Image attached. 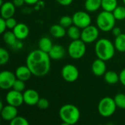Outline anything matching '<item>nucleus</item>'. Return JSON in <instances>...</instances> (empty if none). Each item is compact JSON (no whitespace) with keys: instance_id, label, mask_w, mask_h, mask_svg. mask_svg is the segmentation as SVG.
Masks as SVG:
<instances>
[{"instance_id":"1","label":"nucleus","mask_w":125,"mask_h":125,"mask_svg":"<svg viewBox=\"0 0 125 125\" xmlns=\"http://www.w3.org/2000/svg\"><path fill=\"white\" fill-rule=\"evenodd\" d=\"M26 64L32 75L42 77L46 75L51 70V57L48 53L40 49L34 50L28 54Z\"/></svg>"},{"instance_id":"2","label":"nucleus","mask_w":125,"mask_h":125,"mask_svg":"<svg viewBox=\"0 0 125 125\" xmlns=\"http://www.w3.org/2000/svg\"><path fill=\"white\" fill-rule=\"evenodd\" d=\"M94 50L97 58L106 62L114 57L116 48L111 40L101 38L96 42Z\"/></svg>"},{"instance_id":"3","label":"nucleus","mask_w":125,"mask_h":125,"mask_svg":"<svg viewBox=\"0 0 125 125\" xmlns=\"http://www.w3.org/2000/svg\"><path fill=\"white\" fill-rule=\"evenodd\" d=\"M59 117L65 125H75L80 119L81 113L77 106L72 104L62 105L59 111Z\"/></svg>"},{"instance_id":"4","label":"nucleus","mask_w":125,"mask_h":125,"mask_svg":"<svg viewBox=\"0 0 125 125\" xmlns=\"http://www.w3.org/2000/svg\"><path fill=\"white\" fill-rule=\"evenodd\" d=\"M116 21V19L113 12L103 10L97 15L96 23L100 30L107 32L111 31L114 28Z\"/></svg>"},{"instance_id":"5","label":"nucleus","mask_w":125,"mask_h":125,"mask_svg":"<svg viewBox=\"0 0 125 125\" xmlns=\"http://www.w3.org/2000/svg\"><path fill=\"white\" fill-rule=\"evenodd\" d=\"M117 106L114 98L110 97H103L98 104L97 110L100 116L103 117H110L116 111Z\"/></svg>"},{"instance_id":"6","label":"nucleus","mask_w":125,"mask_h":125,"mask_svg":"<svg viewBox=\"0 0 125 125\" xmlns=\"http://www.w3.org/2000/svg\"><path fill=\"white\" fill-rule=\"evenodd\" d=\"M86 44L81 39L73 40L68 46L67 51L70 56L74 59H79L82 58L86 51Z\"/></svg>"},{"instance_id":"7","label":"nucleus","mask_w":125,"mask_h":125,"mask_svg":"<svg viewBox=\"0 0 125 125\" xmlns=\"http://www.w3.org/2000/svg\"><path fill=\"white\" fill-rule=\"evenodd\" d=\"M73 24L80 29H84L88 26L91 25L92 18L90 15L84 11L75 12L73 15Z\"/></svg>"},{"instance_id":"8","label":"nucleus","mask_w":125,"mask_h":125,"mask_svg":"<svg viewBox=\"0 0 125 125\" xmlns=\"http://www.w3.org/2000/svg\"><path fill=\"white\" fill-rule=\"evenodd\" d=\"M99 37V28L94 26L89 25L83 29L81 31V39L85 43H92L97 40Z\"/></svg>"},{"instance_id":"9","label":"nucleus","mask_w":125,"mask_h":125,"mask_svg":"<svg viewBox=\"0 0 125 125\" xmlns=\"http://www.w3.org/2000/svg\"><path fill=\"white\" fill-rule=\"evenodd\" d=\"M62 76L65 81L72 83L78 78L79 71L75 65L68 64L62 67Z\"/></svg>"},{"instance_id":"10","label":"nucleus","mask_w":125,"mask_h":125,"mask_svg":"<svg viewBox=\"0 0 125 125\" xmlns=\"http://www.w3.org/2000/svg\"><path fill=\"white\" fill-rule=\"evenodd\" d=\"M17 79L15 74L9 70H4L0 73V88L1 89H10Z\"/></svg>"},{"instance_id":"11","label":"nucleus","mask_w":125,"mask_h":125,"mask_svg":"<svg viewBox=\"0 0 125 125\" xmlns=\"http://www.w3.org/2000/svg\"><path fill=\"white\" fill-rule=\"evenodd\" d=\"M6 101L7 104L13 105L15 107L21 106L23 103V95L22 92H18L16 90H11L9 91L6 95Z\"/></svg>"},{"instance_id":"12","label":"nucleus","mask_w":125,"mask_h":125,"mask_svg":"<svg viewBox=\"0 0 125 125\" xmlns=\"http://www.w3.org/2000/svg\"><path fill=\"white\" fill-rule=\"evenodd\" d=\"M23 95L24 103L30 106L37 105L40 100V95L38 92L34 89H27L23 92Z\"/></svg>"},{"instance_id":"13","label":"nucleus","mask_w":125,"mask_h":125,"mask_svg":"<svg viewBox=\"0 0 125 125\" xmlns=\"http://www.w3.org/2000/svg\"><path fill=\"white\" fill-rule=\"evenodd\" d=\"M1 118L7 122L12 121L15 117L18 116V109L17 107H15L11 105H5L1 110Z\"/></svg>"},{"instance_id":"14","label":"nucleus","mask_w":125,"mask_h":125,"mask_svg":"<svg viewBox=\"0 0 125 125\" xmlns=\"http://www.w3.org/2000/svg\"><path fill=\"white\" fill-rule=\"evenodd\" d=\"M12 30L18 40H25L29 34V29L28 26L23 23H18Z\"/></svg>"},{"instance_id":"15","label":"nucleus","mask_w":125,"mask_h":125,"mask_svg":"<svg viewBox=\"0 0 125 125\" xmlns=\"http://www.w3.org/2000/svg\"><path fill=\"white\" fill-rule=\"evenodd\" d=\"M106 64L105 61L97 58L94 60L92 64V71L96 76L104 75L106 73Z\"/></svg>"},{"instance_id":"16","label":"nucleus","mask_w":125,"mask_h":125,"mask_svg":"<svg viewBox=\"0 0 125 125\" xmlns=\"http://www.w3.org/2000/svg\"><path fill=\"white\" fill-rule=\"evenodd\" d=\"M15 12V6L11 1L4 2L1 5V18L7 19L14 15Z\"/></svg>"},{"instance_id":"17","label":"nucleus","mask_w":125,"mask_h":125,"mask_svg":"<svg viewBox=\"0 0 125 125\" xmlns=\"http://www.w3.org/2000/svg\"><path fill=\"white\" fill-rule=\"evenodd\" d=\"M65 49L62 45H53L48 54L51 59L53 60L62 59L65 56Z\"/></svg>"},{"instance_id":"18","label":"nucleus","mask_w":125,"mask_h":125,"mask_svg":"<svg viewBox=\"0 0 125 125\" xmlns=\"http://www.w3.org/2000/svg\"><path fill=\"white\" fill-rule=\"evenodd\" d=\"M15 76L18 79L22 80L23 81H28L30 78L31 75H32L31 70L26 65V66H20L15 70Z\"/></svg>"},{"instance_id":"19","label":"nucleus","mask_w":125,"mask_h":125,"mask_svg":"<svg viewBox=\"0 0 125 125\" xmlns=\"http://www.w3.org/2000/svg\"><path fill=\"white\" fill-rule=\"evenodd\" d=\"M49 31L51 34L56 38H62L66 34L65 28L60 24H54L51 26Z\"/></svg>"},{"instance_id":"20","label":"nucleus","mask_w":125,"mask_h":125,"mask_svg":"<svg viewBox=\"0 0 125 125\" xmlns=\"http://www.w3.org/2000/svg\"><path fill=\"white\" fill-rule=\"evenodd\" d=\"M38 46H39V49L48 53L51 49L52 48V47L53 46V45L50 38L44 37L39 40Z\"/></svg>"},{"instance_id":"21","label":"nucleus","mask_w":125,"mask_h":125,"mask_svg":"<svg viewBox=\"0 0 125 125\" xmlns=\"http://www.w3.org/2000/svg\"><path fill=\"white\" fill-rule=\"evenodd\" d=\"M102 0H86L84 7L88 12H95L101 7Z\"/></svg>"},{"instance_id":"22","label":"nucleus","mask_w":125,"mask_h":125,"mask_svg":"<svg viewBox=\"0 0 125 125\" xmlns=\"http://www.w3.org/2000/svg\"><path fill=\"white\" fill-rule=\"evenodd\" d=\"M104 79L107 83L114 85L119 81V75L115 71H108L104 75Z\"/></svg>"},{"instance_id":"23","label":"nucleus","mask_w":125,"mask_h":125,"mask_svg":"<svg viewBox=\"0 0 125 125\" xmlns=\"http://www.w3.org/2000/svg\"><path fill=\"white\" fill-rule=\"evenodd\" d=\"M118 7V2L117 0H102L101 7L103 9V10L111 12Z\"/></svg>"},{"instance_id":"24","label":"nucleus","mask_w":125,"mask_h":125,"mask_svg":"<svg viewBox=\"0 0 125 125\" xmlns=\"http://www.w3.org/2000/svg\"><path fill=\"white\" fill-rule=\"evenodd\" d=\"M67 35L68 37L72 39L73 40H78L81 39V31H80V28H78L76 26H70L67 31Z\"/></svg>"},{"instance_id":"25","label":"nucleus","mask_w":125,"mask_h":125,"mask_svg":"<svg viewBox=\"0 0 125 125\" xmlns=\"http://www.w3.org/2000/svg\"><path fill=\"white\" fill-rule=\"evenodd\" d=\"M116 49L119 52H125V34H121L116 37L114 41Z\"/></svg>"},{"instance_id":"26","label":"nucleus","mask_w":125,"mask_h":125,"mask_svg":"<svg viewBox=\"0 0 125 125\" xmlns=\"http://www.w3.org/2000/svg\"><path fill=\"white\" fill-rule=\"evenodd\" d=\"M3 40L4 41L5 43H7V45H10V46H13L16 42H17V37L15 35L13 31H5L3 33Z\"/></svg>"},{"instance_id":"27","label":"nucleus","mask_w":125,"mask_h":125,"mask_svg":"<svg viewBox=\"0 0 125 125\" xmlns=\"http://www.w3.org/2000/svg\"><path fill=\"white\" fill-rule=\"evenodd\" d=\"M113 14L116 20H124L125 19V7L122 6H118L113 11Z\"/></svg>"},{"instance_id":"28","label":"nucleus","mask_w":125,"mask_h":125,"mask_svg":"<svg viewBox=\"0 0 125 125\" xmlns=\"http://www.w3.org/2000/svg\"><path fill=\"white\" fill-rule=\"evenodd\" d=\"M114 101L117 108L120 109H125V94L120 93L114 97Z\"/></svg>"},{"instance_id":"29","label":"nucleus","mask_w":125,"mask_h":125,"mask_svg":"<svg viewBox=\"0 0 125 125\" xmlns=\"http://www.w3.org/2000/svg\"><path fill=\"white\" fill-rule=\"evenodd\" d=\"M73 23V18L68 15H64L59 20V24L64 28H69Z\"/></svg>"},{"instance_id":"30","label":"nucleus","mask_w":125,"mask_h":125,"mask_svg":"<svg viewBox=\"0 0 125 125\" xmlns=\"http://www.w3.org/2000/svg\"><path fill=\"white\" fill-rule=\"evenodd\" d=\"M10 59V55L9 53L6 49L4 48H0V64L4 65L8 62Z\"/></svg>"},{"instance_id":"31","label":"nucleus","mask_w":125,"mask_h":125,"mask_svg":"<svg viewBox=\"0 0 125 125\" xmlns=\"http://www.w3.org/2000/svg\"><path fill=\"white\" fill-rule=\"evenodd\" d=\"M10 125H29V122L28 120L23 117V116H17L16 117H15L12 121L10 122Z\"/></svg>"},{"instance_id":"32","label":"nucleus","mask_w":125,"mask_h":125,"mask_svg":"<svg viewBox=\"0 0 125 125\" xmlns=\"http://www.w3.org/2000/svg\"><path fill=\"white\" fill-rule=\"evenodd\" d=\"M25 81L20 80V79H16L13 86H12V89L14 90H16L18 92H22L24 89H25Z\"/></svg>"},{"instance_id":"33","label":"nucleus","mask_w":125,"mask_h":125,"mask_svg":"<svg viewBox=\"0 0 125 125\" xmlns=\"http://www.w3.org/2000/svg\"><path fill=\"white\" fill-rule=\"evenodd\" d=\"M37 107L41 110H45L49 107V102L45 98H40L37 104Z\"/></svg>"},{"instance_id":"34","label":"nucleus","mask_w":125,"mask_h":125,"mask_svg":"<svg viewBox=\"0 0 125 125\" xmlns=\"http://www.w3.org/2000/svg\"><path fill=\"white\" fill-rule=\"evenodd\" d=\"M6 23H7V27L10 29H13L15 27V26L18 24L16 20L12 17L7 18L6 19Z\"/></svg>"},{"instance_id":"35","label":"nucleus","mask_w":125,"mask_h":125,"mask_svg":"<svg viewBox=\"0 0 125 125\" xmlns=\"http://www.w3.org/2000/svg\"><path fill=\"white\" fill-rule=\"evenodd\" d=\"M0 26H1V30H0V33L3 34L4 32H5L7 27V23H6V19L1 18H0Z\"/></svg>"},{"instance_id":"36","label":"nucleus","mask_w":125,"mask_h":125,"mask_svg":"<svg viewBox=\"0 0 125 125\" xmlns=\"http://www.w3.org/2000/svg\"><path fill=\"white\" fill-rule=\"evenodd\" d=\"M119 81L125 86V69L122 70L119 73Z\"/></svg>"},{"instance_id":"37","label":"nucleus","mask_w":125,"mask_h":125,"mask_svg":"<svg viewBox=\"0 0 125 125\" xmlns=\"http://www.w3.org/2000/svg\"><path fill=\"white\" fill-rule=\"evenodd\" d=\"M73 0H56V1L62 6H68L72 4Z\"/></svg>"},{"instance_id":"38","label":"nucleus","mask_w":125,"mask_h":125,"mask_svg":"<svg viewBox=\"0 0 125 125\" xmlns=\"http://www.w3.org/2000/svg\"><path fill=\"white\" fill-rule=\"evenodd\" d=\"M112 32H113V34H114L115 37H117V36L120 35L121 34H122V33L121 29H120L119 27H115V26H114V28L112 29Z\"/></svg>"},{"instance_id":"39","label":"nucleus","mask_w":125,"mask_h":125,"mask_svg":"<svg viewBox=\"0 0 125 125\" xmlns=\"http://www.w3.org/2000/svg\"><path fill=\"white\" fill-rule=\"evenodd\" d=\"M12 3L14 4L15 7H21L25 3V1L24 0H13Z\"/></svg>"},{"instance_id":"40","label":"nucleus","mask_w":125,"mask_h":125,"mask_svg":"<svg viewBox=\"0 0 125 125\" xmlns=\"http://www.w3.org/2000/svg\"><path fill=\"white\" fill-rule=\"evenodd\" d=\"M25 3L29 5H32V4H37L40 0H24Z\"/></svg>"},{"instance_id":"41","label":"nucleus","mask_w":125,"mask_h":125,"mask_svg":"<svg viewBox=\"0 0 125 125\" xmlns=\"http://www.w3.org/2000/svg\"><path fill=\"white\" fill-rule=\"evenodd\" d=\"M3 108H4V106H3V103H2V102L1 101V102H0V110H1Z\"/></svg>"},{"instance_id":"42","label":"nucleus","mask_w":125,"mask_h":125,"mask_svg":"<svg viewBox=\"0 0 125 125\" xmlns=\"http://www.w3.org/2000/svg\"><path fill=\"white\" fill-rule=\"evenodd\" d=\"M123 2H124V4H125V0H123Z\"/></svg>"}]
</instances>
